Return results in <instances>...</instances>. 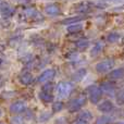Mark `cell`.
I'll return each instance as SVG.
<instances>
[{
  "instance_id": "obj_9",
  "label": "cell",
  "mask_w": 124,
  "mask_h": 124,
  "mask_svg": "<svg viewBox=\"0 0 124 124\" xmlns=\"http://www.w3.org/2000/svg\"><path fill=\"white\" fill-rule=\"evenodd\" d=\"M93 119V114L88 110H84L78 116L77 120H75V123H88Z\"/></svg>"
},
{
  "instance_id": "obj_6",
  "label": "cell",
  "mask_w": 124,
  "mask_h": 124,
  "mask_svg": "<svg viewBox=\"0 0 124 124\" xmlns=\"http://www.w3.org/2000/svg\"><path fill=\"white\" fill-rule=\"evenodd\" d=\"M100 89L108 95H113L116 90V86L113 82H105L100 85Z\"/></svg>"
},
{
  "instance_id": "obj_30",
  "label": "cell",
  "mask_w": 124,
  "mask_h": 124,
  "mask_svg": "<svg viewBox=\"0 0 124 124\" xmlns=\"http://www.w3.org/2000/svg\"><path fill=\"white\" fill-rule=\"evenodd\" d=\"M109 1H118V0H109Z\"/></svg>"
},
{
  "instance_id": "obj_28",
  "label": "cell",
  "mask_w": 124,
  "mask_h": 124,
  "mask_svg": "<svg viewBox=\"0 0 124 124\" xmlns=\"http://www.w3.org/2000/svg\"><path fill=\"white\" fill-rule=\"evenodd\" d=\"M2 64H3V60H2V59H0V68H1Z\"/></svg>"
},
{
  "instance_id": "obj_12",
  "label": "cell",
  "mask_w": 124,
  "mask_h": 124,
  "mask_svg": "<svg viewBox=\"0 0 124 124\" xmlns=\"http://www.w3.org/2000/svg\"><path fill=\"white\" fill-rule=\"evenodd\" d=\"M38 97L41 101H44V102H46V103L51 102V101L54 100V96H52L51 92H48V90H45V89L39 93Z\"/></svg>"
},
{
  "instance_id": "obj_2",
  "label": "cell",
  "mask_w": 124,
  "mask_h": 124,
  "mask_svg": "<svg viewBox=\"0 0 124 124\" xmlns=\"http://www.w3.org/2000/svg\"><path fill=\"white\" fill-rule=\"evenodd\" d=\"M85 103H86V97L84 96V95H79V96H77L76 98L72 99V100L69 102L68 107H69V110H70V111L74 112V111H78Z\"/></svg>"
},
{
  "instance_id": "obj_19",
  "label": "cell",
  "mask_w": 124,
  "mask_h": 124,
  "mask_svg": "<svg viewBox=\"0 0 124 124\" xmlns=\"http://www.w3.org/2000/svg\"><path fill=\"white\" fill-rule=\"evenodd\" d=\"M107 39H108V41L109 43H116V41L120 39V34H118L116 32H112V33H110L109 35H108V37H107Z\"/></svg>"
},
{
  "instance_id": "obj_4",
  "label": "cell",
  "mask_w": 124,
  "mask_h": 124,
  "mask_svg": "<svg viewBox=\"0 0 124 124\" xmlns=\"http://www.w3.org/2000/svg\"><path fill=\"white\" fill-rule=\"evenodd\" d=\"M101 89L98 86H90L88 88V96H89V100L93 103H97L101 98Z\"/></svg>"
},
{
  "instance_id": "obj_23",
  "label": "cell",
  "mask_w": 124,
  "mask_h": 124,
  "mask_svg": "<svg viewBox=\"0 0 124 124\" xmlns=\"http://www.w3.org/2000/svg\"><path fill=\"white\" fill-rule=\"evenodd\" d=\"M116 101L119 105H124V89H122L116 96Z\"/></svg>"
},
{
  "instance_id": "obj_18",
  "label": "cell",
  "mask_w": 124,
  "mask_h": 124,
  "mask_svg": "<svg viewBox=\"0 0 124 124\" xmlns=\"http://www.w3.org/2000/svg\"><path fill=\"white\" fill-rule=\"evenodd\" d=\"M76 47L81 50H85L87 47H89V40H88V39H85V38L81 39V40H78L76 43Z\"/></svg>"
},
{
  "instance_id": "obj_17",
  "label": "cell",
  "mask_w": 124,
  "mask_h": 124,
  "mask_svg": "<svg viewBox=\"0 0 124 124\" xmlns=\"http://www.w3.org/2000/svg\"><path fill=\"white\" fill-rule=\"evenodd\" d=\"M24 15H25L27 19H36V17H38L39 13L37 12L35 9H26V10L24 11Z\"/></svg>"
},
{
  "instance_id": "obj_15",
  "label": "cell",
  "mask_w": 124,
  "mask_h": 124,
  "mask_svg": "<svg viewBox=\"0 0 124 124\" xmlns=\"http://www.w3.org/2000/svg\"><path fill=\"white\" fill-rule=\"evenodd\" d=\"M75 11H77L78 13H85L89 10V4L87 2H79L75 6Z\"/></svg>"
},
{
  "instance_id": "obj_22",
  "label": "cell",
  "mask_w": 124,
  "mask_h": 124,
  "mask_svg": "<svg viewBox=\"0 0 124 124\" xmlns=\"http://www.w3.org/2000/svg\"><path fill=\"white\" fill-rule=\"evenodd\" d=\"M79 20H82V16H74V17H69V19H65L62 21L63 24H70V23H76Z\"/></svg>"
},
{
  "instance_id": "obj_7",
  "label": "cell",
  "mask_w": 124,
  "mask_h": 124,
  "mask_svg": "<svg viewBox=\"0 0 124 124\" xmlns=\"http://www.w3.org/2000/svg\"><path fill=\"white\" fill-rule=\"evenodd\" d=\"M98 110L103 113H110L114 110V106L110 100H103L98 105Z\"/></svg>"
},
{
  "instance_id": "obj_24",
  "label": "cell",
  "mask_w": 124,
  "mask_h": 124,
  "mask_svg": "<svg viewBox=\"0 0 124 124\" xmlns=\"http://www.w3.org/2000/svg\"><path fill=\"white\" fill-rule=\"evenodd\" d=\"M111 122V119L109 118V116H100L99 119H97L96 120V123H100V124H103V123H109Z\"/></svg>"
},
{
  "instance_id": "obj_5",
  "label": "cell",
  "mask_w": 124,
  "mask_h": 124,
  "mask_svg": "<svg viewBox=\"0 0 124 124\" xmlns=\"http://www.w3.org/2000/svg\"><path fill=\"white\" fill-rule=\"evenodd\" d=\"M54 74H56L54 70H52V69H48V70L44 71V72L39 75L38 82L39 83H49V82L54 77Z\"/></svg>"
},
{
  "instance_id": "obj_11",
  "label": "cell",
  "mask_w": 124,
  "mask_h": 124,
  "mask_svg": "<svg viewBox=\"0 0 124 124\" xmlns=\"http://www.w3.org/2000/svg\"><path fill=\"white\" fill-rule=\"evenodd\" d=\"M19 81L22 85H30L33 82V75L28 72H24L19 76Z\"/></svg>"
},
{
  "instance_id": "obj_13",
  "label": "cell",
  "mask_w": 124,
  "mask_h": 124,
  "mask_svg": "<svg viewBox=\"0 0 124 124\" xmlns=\"http://www.w3.org/2000/svg\"><path fill=\"white\" fill-rule=\"evenodd\" d=\"M109 77L111 79H121L124 77V68H119L111 71L109 73Z\"/></svg>"
},
{
  "instance_id": "obj_3",
  "label": "cell",
  "mask_w": 124,
  "mask_h": 124,
  "mask_svg": "<svg viewBox=\"0 0 124 124\" xmlns=\"http://www.w3.org/2000/svg\"><path fill=\"white\" fill-rule=\"evenodd\" d=\"M114 60L112 59H105L96 64V71L98 73H107L114 66Z\"/></svg>"
},
{
  "instance_id": "obj_8",
  "label": "cell",
  "mask_w": 124,
  "mask_h": 124,
  "mask_svg": "<svg viewBox=\"0 0 124 124\" xmlns=\"http://www.w3.org/2000/svg\"><path fill=\"white\" fill-rule=\"evenodd\" d=\"M26 110V103L24 101H15L10 106V111L13 113H21V112Z\"/></svg>"
},
{
  "instance_id": "obj_20",
  "label": "cell",
  "mask_w": 124,
  "mask_h": 124,
  "mask_svg": "<svg viewBox=\"0 0 124 124\" xmlns=\"http://www.w3.org/2000/svg\"><path fill=\"white\" fill-rule=\"evenodd\" d=\"M83 30V25L82 24H74V25H71L68 27V32L69 33H78Z\"/></svg>"
},
{
  "instance_id": "obj_21",
  "label": "cell",
  "mask_w": 124,
  "mask_h": 124,
  "mask_svg": "<svg viewBox=\"0 0 124 124\" xmlns=\"http://www.w3.org/2000/svg\"><path fill=\"white\" fill-rule=\"evenodd\" d=\"M12 13H13V9L10 6H8V4H6L2 8V15H3V17H10L12 15Z\"/></svg>"
},
{
  "instance_id": "obj_16",
  "label": "cell",
  "mask_w": 124,
  "mask_h": 124,
  "mask_svg": "<svg viewBox=\"0 0 124 124\" xmlns=\"http://www.w3.org/2000/svg\"><path fill=\"white\" fill-rule=\"evenodd\" d=\"M86 75V70L85 69H81V70L76 71L73 74V81L74 82H81L84 78V76Z\"/></svg>"
},
{
  "instance_id": "obj_1",
  "label": "cell",
  "mask_w": 124,
  "mask_h": 124,
  "mask_svg": "<svg viewBox=\"0 0 124 124\" xmlns=\"http://www.w3.org/2000/svg\"><path fill=\"white\" fill-rule=\"evenodd\" d=\"M57 95L60 99H66L73 90V84L70 82H60L57 85Z\"/></svg>"
},
{
  "instance_id": "obj_26",
  "label": "cell",
  "mask_w": 124,
  "mask_h": 124,
  "mask_svg": "<svg viewBox=\"0 0 124 124\" xmlns=\"http://www.w3.org/2000/svg\"><path fill=\"white\" fill-rule=\"evenodd\" d=\"M79 58L78 54H76V52H73V54H70L68 56V59H70V60H77V59Z\"/></svg>"
},
{
  "instance_id": "obj_25",
  "label": "cell",
  "mask_w": 124,
  "mask_h": 124,
  "mask_svg": "<svg viewBox=\"0 0 124 124\" xmlns=\"http://www.w3.org/2000/svg\"><path fill=\"white\" fill-rule=\"evenodd\" d=\"M63 103L61 102V101H58V102H56L54 105V112H59V111H61L62 109H63Z\"/></svg>"
},
{
  "instance_id": "obj_29",
  "label": "cell",
  "mask_w": 124,
  "mask_h": 124,
  "mask_svg": "<svg viewBox=\"0 0 124 124\" xmlns=\"http://www.w3.org/2000/svg\"><path fill=\"white\" fill-rule=\"evenodd\" d=\"M2 114H3V112H2L1 108H0V118H1V116H2Z\"/></svg>"
},
{
  "instance_id": "obj_14",
  "label": "cell",
  "mask_w": 124,
  "mask_h": 124,
  "mask_svg": "<svg viewBox=\"0 0 124 124\" xmlns=\"http://www.w3.org/2000/svg\"><path fill=\"white\" fill-rule=\"evenodd\" d=\"M102 48H103V44L101 41H98L96 43L94 46L92 47V50H90V54L93 57H97L101 51H102Z\"/></svg>"
},
{
  "instance_id": "obj_10",
  "label": "cell",
  "mask_w": 124,
  "mask_h": 124,
  "mask_svg": "<svg viewBox=\"0 0 124 124\" xmlns=\"http://www.w3.org/2000/svg\"><path fill=\"white\" fill-rule=\"evenodd\" d=\"M45 13L49 16H54L60 13V8L57 4H48L45 8Z\"/></svg>"
},
{
  "instance_id": "obj_27",
  "label": "cell",
  "mask_w": 124,
  "mask_h": 124,
  "mask_svg": "<svg viewBox=\"0 0 124 124\" xmlns=\"http://www.w3.org/2000/svg\"><path fill=\"white\" fill-rule=\"evenodd\" d=\"M49 116L50 114L47 113V112H46V113H43L41 114V116H44V119H41V121H45V120H47V119H49Z\"/></svg>"
}]
</instances>
